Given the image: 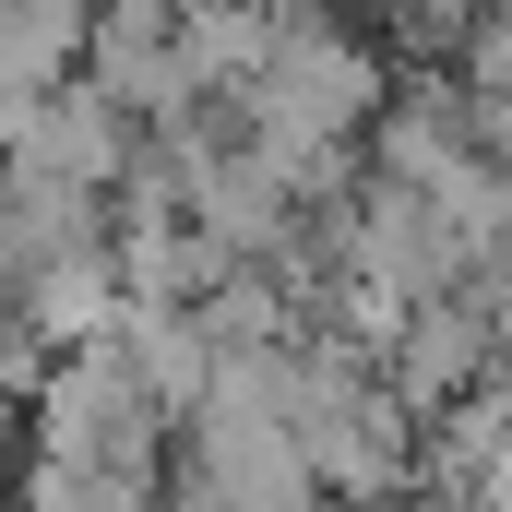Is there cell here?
<instances>
[{
  "label": "cell",
  "mask_w": 512,
  "mask_h": 512,
  "mask_svg": "<svg viewBox=\"0 0 512 512\" xmlns=\"http://www.w3.org/2000/svg\"><path fill=\"white\" fill-rule=\"evenodd\" d=\"M489 334H501V370H512V274H489Z\"/></svg>",
  "instance_id": "6"
},
{
  "label": "cell",
  "mask_w": 512,
  "mask_h": 512,
  "mask_svg": "<svg viewBox=\"0 0 512 512\" xmlns=\"http://www.w3.org/2000/svg\"><path fill=\"white\" fill-rule=\"evenodd\" d=\"M131 167H143V120L108 108L84 72L60 96H36L24 120L0 131V179H48V191H84V203H120Z\"/></svg>",
  "instance_id": "1"
},
{
  "label": "cell",
  "mask_w": 512,
  "mask_h": 512,
  "mask_svg": "<svg viewBox=\"0 0 512 512\" xmlns=\"http://www.w3.org/2000/svg\"><path fill=\"white\" fill-rule=\"evenodd\" d=\"M84 84L131 108V120H191L203 108V84H191V60H179V12H155V0H131V12H96V36H84Z\"/></svg>",
  "instance_id": "3"
},
{
  "label": "cell",
  "mask_w": 512,
  "mask_h": 512,
  "mask_svg": "<svg viewBox=\"0 0 512 512\" xmlns=\"http://www.w3.org/2000/svg\"><path fill=\"white\" fill-rule=\"evenodd\" d=\"M84 36H96V24L60 12V0H0V131L84 72Z\"/></svg>",
  "instance_id": "4"
},
{
  "label": "cell",
  "mask_w": 512,
  "mask_h": 512,
  "mask_svg": "<svg viewBox=\"0 0 512 512\" xmlns=\"http://www.w3.org/2000/svg\"><path fill=\"white\" fill-rule=\"evenodd\" d=\"M36 382H48V346H36V334H24V310L0 298V417H12V405H36Z\"/></svg>",
  "instance_id": "5"
},
{
  "label": "cell",
  "mask_w": 512,
  "mask_h": 512,
  "mask_svg": "<svg viewBox=\"0 0 512 512\" xmlns=\"http://www.w3.org/2000/svg\"><path fill=\"white\" fill-rule=\"evenodd\" d=\"M393 405L417 417V429H441V417H465L477 393L501 382V334H489V286H465V298H429L417 322H405V346L382 358Z\"/></svg>",
  "instance_id": "2"
}]
</instances>
